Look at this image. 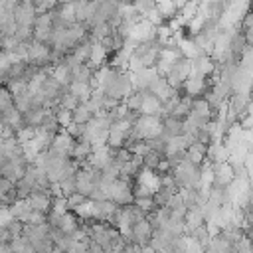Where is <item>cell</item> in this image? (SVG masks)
<instances>
[{"label":"cell","instance_id":"f546056e","mask_svg":"<svg viewBox=\"0 0 253 253\" xmlns=\"http://www.w3.org/2000/svg\"><path fill=\"white\" fill-rule=\"evenodd\" d=\"M53 117H55V121H57V125H59L61 128H65V126L71 123V111H67V109L55 107V109H53Z\"/></svg>","mask_w":253,"mask_h":253},{"label":"cell","instance_id":"d6a6232c","mask_svg":"<svg viewBox=\"0 0 253 253\" xmlns=\"http://www.w3.org/2000/svg\"><path fill=\"white\" fill-rule=\"evenodd\" d=\"M132 204H134L142 213H150V211H154V210H156V206H154L152 198H136Z\"/></svg>","mask_w":253,"mask_h":253},{"label":"cell","instance_id":"d4e9b609","mask_svg":"<svg viewBox=\"0 0 253 253\" xmlns=\"http://www.w3.org/2000/svg\"><path fill=\"white\" fill-rule=\"evenodd\" d=\"M132 8L138 12V16H146L150 10L156 8V0H132Z\"/></svg>","mask_w":253,"mask_h":253},{"label":"cell","instance_id":"52a82bcc","mask_svg":"<svg viewBox=\"0 0 253 253\" xmlns=\"http://www.w3.org/2000/svg\"><path fill=\"white\" fill-rule=\"evenodd\" d=\"M73 144H75V140L61 128L55 136H53V140H51V150H55L59 156H63V158H71V150H73Z\"/></svg>","mask_w":253,"mask_h":253},{"label":"cell","instance_id":"83f0119b","mask_svg":"<svg viewBox=\"0 0 253 253\" xmlns=\"http://www.w3.org/2000/svg\"><path fill=\"white\" fill-rule=\"evenodd\" d=\"M160 158H162V154H158V152H152V150H148L144 156H142V166L146 168V170H156V166H158V162H160Z\"/></svg>","mask_w":253,"mask_h":253},{"label":"cell","instance_id":"5bb4252c","mask_svg":"<svg viewBox=\"0 0 253 253\" xmlns=\"http://www.w3.org/2000/svg\"><path fill=\"white\" fill-rule=\"evenodd\" d=\"M107 57H109V53L101 47V43H93L91 45V51H89V59H87V65L95 71V69H99V67H103V63L107 61Z\"/></svg>","mask_w":253,"mask_h":253},{"label":"cell","instance_id":"e0dca14e","mask_svg":"<svg viewBox=\"0 0 253 253\" xmlns=\"http://www.w3.org/2000/svg\"><path fill=\"white\" fill-rule=\"evenodd\" d=\"M67 91H69L79 103H85V101H89L93 87H91L89 83H77V81H71V83L67 85Z\"/></svg>","mask_w":253,"mask_h":253},{"label":"cell","instance_id":"d6986e66","mask_svg":"<svg viewBox=\"0 0 253 253\" xmlns=\"http://www.w3.org/2000/svg\"><path fill=\"white\" fill-rule=\"evenodd\" d=\"M178 190L176 188H164V186H158L154 192H152V202L156 208H164L168 204V200L176 194Z\"/></svg>","mask_w":253,"mask_h":253},{"label":"cell","instance_id":"e575fe53","mask_svg":"<svg viewBox=\"0 0 253 253\" xmlns=\"http://www.w3.org/2000/svg\"><path fill=\"white\" fill-rule=\"evenodd\" d=\"M65 200H67V211H75V210H77V208H79L87 198H85V196H81L79 192H73V194H71V196H67Z\"/></svg>","mask_w":253,"mask_h":253},{"label":"cell","instance_id":"8992f818","mask_svg":"<svg viewBox=\"0 0 253 253\" xmlns=\"http://www.w3.org/2000/svg\"><path fill=\"white\" fill-rule=\"evenodd\" d=\"M215 71V61L211 59L210 53H200L196 59H192V75L194 77H210Z\"/></svg>","mask_w":253,"mask_h":253},{"label":"cell","instance_id":"484cf974","mask_svg":"<svg viewBox=\"0 0 253 253\" xmlns=\"http://www.w3.org/2000/svg\"><path fill=\"white\" fill-rule=\"evenodd\" d=\"M30 4L34 6L36 14H45L57 6V0H30Z\"/></svg>","mask_w":253,"mask_h":253},{"label":"cell","instance_id":"44dd1931","mask_svg":"<svg viewBox=\"0 0 253 253\" xmlns=\"http://www.w3.org/2000/svg\"><path fill=\"white\" fill-rule=\"evenodd\" d=\"M142 99H144V91H132L123 103H125V107L128 109V111H132V113H136V115H140V107H142Z\"/></svg>","mask_w":253,"mask_h":253},{"label":"cell","instance_id":"cb8c5ba5","mask_svg":"<svg viewBox=\"0 0 253 253\" xmlns=\"http://www.w3.org/2000/svg\"><path fill=\"white\" fill-rule=\"evenodd\" d=\"M77 105H79V101H77V99L67 91V87H65V91L61 93V97H59V101H57V107L67 109V111H73Z\"/></svg>","mask_w":253,"mask_h":253},{"label":"cell","instance_id":"ba28073f","mask_svg":"<svg viewBox=\"0 0 253 253\" xmlns=\"http://www.w3.org/2000/svg\"><path fill=\"white\" fill-rule=\"evenodd\" d=\"M26 202H28L30 210L40 211V213H49V210H51V196H49V192H30Z\"/></svg>","mask_w":253,"mask_h":253},{"label":"cell","instance_id":"836d02e7","mask_svg":"<svg viewBox=\"0 0 253 253\" xmlns=\"http://www.w3.org/2000/svg\"><path fill=\"white\" fill-rule=\"evenodd\" d=\"M73 140H79V138H83V130H85V125H77V123H69L65 128H63Z\"/></svg>","mask_w":253,"mask_h":253},{"label":"cell","instance_id":"74e56055","mask_svg":"<svg viewBox=\"0 0 253 253\" xmlns=\"http://www.w3.org/2000/svg\"><path fill=\"white\" fill-rule=\"evenodd\" d=\"M6 229H8V233H10L12 237H20V235H22V229H24V223L18 221V219H12V221L6 225Z\"/></svg>","mask_w":253,"mask_h":253},{"label":"cell","instance_id":"8d00e7d4","mask_svg":"<svg viewBox=\"0 0 253 253\" xmlns=\"http://www.w3.org/2000/svg\"><path fill=\"white\" fill-rule=\"evenodd\" d=\"M12 105H14V97L10 95V91H8L6 87H2V91H0V113H2L4 109L12 107Z\"/></svg>","mask_w":253,"mask_h":253},{"label":"cell","instance_id":"f1b7e54d","mask_svg":"<svg viewBox=\"0 0 253 253\" xmlns=\"http://www.w3.org/2000/svg\"><path fill=\"white\" fill-rule=\"evenodd\" d=\"M59 194L63 196V198H67V196H71L73 192H75V174L73 176H67V178H63L59 184Z\"/></svg>","mask_w":253,"mask_h":253},{"label":"cell","instance_id":"4316f807","mask_svg":"<svg viewBox=\"0 0 253 253\" xmlns=\"http://www.w3.org/2000/svg\"><path fill=\"white\" fill-rule=\"evenodd\" d=\"M123 148H126L130 154H136V156H144V154L148 152V146H146L144 140H130V142H126Z\"/></svg>","mask_w":253,"mask_h":253},{"label":"cell","instance_id":"4dcf8cb0","mask_svg":"<svg viewBox=\"0 0 253 253\" xmlns=\"http://www.w3.org/2000/svg\"><path fill=\"white\" fill-rule=\"evenodd\" d=\"M34 136H36V128H32V126H22V128H18L16 134H14V138H16L20 144L30 142Z\"/></svg>","mask_w":253,"mask_h":253},{"label":"cell","instance_id":"f35d334b","mask_svg":"<svg viewBox=\"0 0 253 253\" xmlns=\"http://www.w3.org/2000/svg\"><path fill=\"white\" fill-rule=\"evenodd\" d=\"M138 253H158V251H154V249H152V247H150V245H142V247H140V251H138Z\"/></svg>","mask_w":253,"mask_h":253},{"label":"cell","instance_id":"7c38bea8","mask_svg":"<svg viewBox=\"0 0 253 253\" xmlns=\"http://www.w3.org/2000/svg\"><path fill=\"white\" fill-rule=\"evenodd\" d=\"M140 115L162 117V103L158 101V97H154V95H150L148 91H144V99H142V107H140Z\"/></svg>","mask_w":253,"mask_h":253},{"label":"cell","instance_id":"7402d4cb","mask_svg":"<svg viewBox=\"0 0 253 253\" xmlns=\"http://www.w3.org/2000/svg\"><path fill=\"white\" fill-rule=\"evenodd\" d=\"M105 144H107L109 148H123V146H125V132H121V130H117V128H109Z\"/></svg>","mask_w":253,"mask_h":253},{"label":"cell","instance_id":"603a6c76","mask_svg":"<svg viewBox=\"0 0 253 253\" xmlns=\"http://www.w3.org/2000/svg\"><path fill=\"white\" fill-rule=\"evenodd\" d=\"M28 210H30V206H28L26 200H14V202L8 206V211H10V215H12L14 219H18L20 215H24Z\"/></svg>","mask_w":253,"mask_h":253},{"label":"cell","instance_id":"4fadbf2b","mask_svg":"<svg viewBox=\"0 0 253 253\" xmlns=\"http://www.w3.org/2000/svg\"><path fill=\"white\" fill-rule=\"evenodd\" d=\"M162 134L166 138L182 136L184 134V123L174 119V117H162Z\"/></svg>","mask_w":253,"mask_h":253},{"label":"cell","instance_id":"5b68a950","mask_svg":"<svg viewBox=\"0 0 253 253\" xmlns=\"http://www.w3.org/2000/svg\"><path fill=\"white\" fill-rule=\"evenodd\" d=\"M12 16H14L16 26L32 28L34 26V20H36V10H34V6L30 2H18L16 8L12 10Z\"/></svg>","mask_w":253,"mask_h":253},{"label":"cell","instance_id":"ab89813d","mask_svg":"<svg viewBox=\"0 0 253 253\" xmlns=\"http://www.w3.org/2000/svg\"><path fill=\"white\" fill-rule=\"evenodd\" d=\"M71 2H75V0H57V4H71Z\"/></svg>","mask_w":253,"mask_h":253},{"label":"cell","instance_id":"9c48e42d","mask_svg":"<svg viewBox=\"0 0 253 253\" xmlns=\"http://www.w3.org/2000/svg\"><path fill=\"white\" fill-rule=\"evenodd\" d=\"M93 204V217L91 219H97V221H109L115 211L119 210V206L111 200H99V202H91Z\"/></svg>","mask_w":253,"mask_h":253},{"label":"cell","instance_id":"1f68e13d","mask_svg":"<svg viewBox=\"0 0 253 253\" xmlns=\"http://www.w3.org/2000/svg\"><path fill=\"white\" fill-rule=\"evenodd\" d=\"M14 190H16V200H26L30 196V192H32V186L22 178V180H18L14 184Z\"/></svg>","mask_w":253,"mask_h":253},{"label":"cell","instance_id":"30bf717a","mask_svg":"<svg viewBox=\"0 0 253 253\" xmlns=\"http://www.w3.org/2000/svg\"><path fill=\"white\" fill-rule=\"evenodd\" d=\"M211 174H213V184H217V186H229L235 180L233 168L229 166V162L211 164Z\"/></svg>","mask_w":253,"mask_h":253},{"label":"cell","instance_id":"8fae6325","mask_svg":"<svg viewBox=\"0 0 253 253\" xmlns=\"http://www.w3.org/2000/svg\"><path fill=\"white\" fill-rule=\"evenodd\" d=\"M206 150H208L206 144H202V142H192V144L186 146L184 158H186L188 162L196 164V166H202V164L206 162Z\"/></svg>","mask_w":253,"mask_h":253},{"label":"cell","instance_id":"7a4b0ae2","mask_svg":"<svg viewBox=\"0 0 253 253\" xmlns=\"http://www.w3.org/2000/svg\"><path fill=\"white\" fill-rule=\"evenodd\" d=\"M132 130H134L136 138H140V140L156 138L162 134V119L150 117V115H138L136 121L132 123Z\"/></svg>","mask_w":253,"mask_h":253},{"label":"cell","instance_id":"ffe728a7","mask_svg":"<svg viewBox=\"0 0 253 253\" xmlns=\"http://www.w3.org/2000/svg\"><path fill=\"white\" fill-rule=\"evenodd\" d=\"M186 237H192V239H194L202 249H206V247L210 245V241H211V235L208 233L206 225H200V227H196V229L188 231V233H186Z\"/></svg>","mask_w":253,"mask_h":253},{"label":"cell","instance_id":"60d3db41","mask_svg":"<svg viewBox=\"0 0 253 253\" xmlns=\"http://www.w3.org/2000/svg\"><path fill=\"white\" fill-rule=\"evenodd\" d=\"M0 91H2V83H0Z\"/></svg>","mask_w":253,"mask_h":253},{"label":"cell","instance_id":"6da1fadb","mask_svg":"<svg viewBox=\"0 0 253 253\" xmlns=\"http://www.w3.org/2000/svg\"><path fill=\"white\" fill-rule=\"evenodd\" d=\"M170 176H172V180H174L178 190L180 188H188V190L200 188V166L188 162L186 158L172 166Z\"/></svg>","mask_w":253,"mask_h":253},{"label":"cell","instance_id":"9a60e30c","mask_svg":"<svg viewBox=\"0 0 253 253\" xmlns=\"http://www.w3.org/2000/svg\"><path fill=\"white\" fill-rule=\"evenodd\" d=\"M69 73H71V81H77V83H91L95 71H93L87 63H75L73 67H69Z\"/></svg>","mask_w":253,"mask_h":253},{"label":"cell","instance_id":"3957f363","mask_svg":"<svg viewBox=\"0 0 253 253\" xmlns=\"http://www.w3.org/2000/svg\"><path fill=\"white\" fill-rule=\"evenodd\" d=\"M111 202H115L117 206H128L134 202L132 198V184H126L123 180H115L111 182Z\"/></svg>","mask_w":253,"mask_h":253},{"label":"cell","instance_id":"277c9868","mask_svg":"<svg viewBox=\"0 0 253 253\" xmlns=\"http://www.w3.org/2000/svg\"><path fill=\"white\" fill-rule=\"evenodd\" d=\"M130 241L134 243V245H138V247H142V245H148V241H150V237H152V227H150V223H148V219L146 217H142V219H136L134 223H132V227H130Z\"/></svg>","mask_w":253,"mask_h":253},{"label":"cell","instance_id":"ac0fdd59","mask_svg":"<svg viewBox=\"0 0 253 253\" xmlns=\"http://www.w3.org/2000/svg\"><path fill=\"white\" fill-rule=\"evenodd\" d=\"M95 115L91 113V109L85 105V103H79L73 111H71V123H77V125H87Z\"/></svg>","mask_w":253,"mask_h":253},{"label":"cell","instance_id":"d590c367","mask_svg":"<svg viewBox=\"0 0 253 253\" xmlns=\"http://www.w3.org/2000/svg\"><path fill=\"white\" fill-rule=\"evenodd\" d=\"M55 213H65L67 211V200L63 196H51V210Z\"/></svg>","mask_w":253,"mask_h":253},{"label":"cell","instance_id":"2e32d148","mask_svg":"<svg viewBox=\"0 0 253 253\" xmlns=\"http://www.w3.org/2000/svg\"><path fill=\"white\" fill-rule=\"evenodd\" d=\"M91 152H93V144H91L89 140H85V138H79V140H75V144H73L71 158H73L77 164H81V162L87 160V156H89Z\"/></svg>","mask_w":253,"mask_h":253}]
</instances>
